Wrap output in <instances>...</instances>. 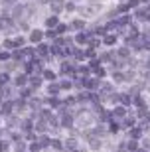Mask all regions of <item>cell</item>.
I'll use <instances>...</instances> for the list:
<instances>
[{"instance_id":"6da1fadb","label":"cell","mask_w":150,"mask_h":152,"mask_svg":"<svg viewBox=\"0 0 150 152\" xmlns=\"http://www.w3.org/2000/svg\"><path fill=\"white\" fill-rule=\"evenodd\" d=\"M63 0H51V10L53 12H59L61 8H63V4H61Z\"/></svg>"},{"instance_id":"7a4b0ae2","label":"cell","mask_w":150,"mask_h":152,"mask_svg":"<svg viewBox=\"0 0 150 152\" xmlns=\"http://www.w3.org/2000/svg\"><path fill=\"white\" fill-rule=\"evenodd\" d=\"M22 12H24V6H22V4H18L16 8H14V16H16V18H18V16H22Z\"/></svg>"},{"instance_id":"3957f363","label":"cell","mask_w":150,"mask_h":152,"mask_svg":"<svg viewBox=\"0 0 150 152\" xmlns=\"http://www.w3.org/2000/svg\"><path fill=\"white\" fill-rule=\"evenodd\" d=\"M40 39H42V32H38V30L32 32V42H40Z\"/></svg>"},{"instance_id":"277c9868","label":"cell","mask_w":150,"mask_h":152,"mask_svg":"<svg viewBox=\"0 0 150 152\" xmlns=\"http://www.w3.org/2000/svg\"><path fill=\"white\" fill-rule=\"evenodd\" d=\"M56 24H57V18H50V20H48V26H50V28H53Z\"/></svg>"},{"instance_id":"5b68a950","label":"cell","mask_w":150,"mask_h":152,"mask_svg":"<svg viewBox=\"0 0 150 152\" xmlns=\"http://www.w3.org/2000/svg\"><path fill=\"white\" fill-rule=\"evenodd\" d=\"M105 44H109V45L115 44V36H107V38H105Z\"/></svg>"},{"instance_id":"8992f818","label":"cell","mask_w":150,"mask_h":152,"mask_svg":"<svg viewBox=\"0 0 150 152\" xmlns=\"http://www.w3.org/2000/svg\"><path fill=\"white\" fill-rule=\"evenodd\" d=\"M77 42H79V44H85V42H87V36H83V34L77 36Z\"/></svg>"},{"instance_id":"52a82bcc","label":"cell","mask_w":150,"mask_h":152,"mask_svg":"<svg viewBox=\"0 0 150 152\" xmlns=\"http://www.w3.org/2000/svg\"><path fill=\"white\" fill-rule=\"evenodd\" d=\"M8 150V144L6 142H0V152H6Z\"/></svg>"},{"instance_id":"ba28073f","label":"cell","mask_w":150,"mask_h":152,"mask_svg":"<svg viewBox=\"0 0 150 152\" xmlns=\"http://www.w3.org/2000/svg\"><path fill=\"white\" fill-rule=\"evenodd\" d=\"M73 28H83V22L77 20V22H73Z\"/></svg>"},{"instance_id":"9c48e42d","label":"cell","mask_w":150,"mask_h":152,"mask_svg":"<svg viewBox=\"0 0 150 152\" xmlns=\"http://www.w3.org/2000/svg\"><path fill=\"white\" fill-rule=\"evenodd\" d=\"M2 4H4V6H12V4H14V0H2Z\"/></svg>"},{"instance_id":"30bf717a","label":"cell","mask_w":150,"mask_h":152,"mask_svg":"<svg viewBox=\"0 0 150 152\" xmlns=\"http://www.w3.org/2000/svg\"><path fill=\"white\" fill-rule=\"evenodd\" d=\"M127 6H128V8H132V6H136V0H128V4H127Z\"/></svg>"}]
</instances>
